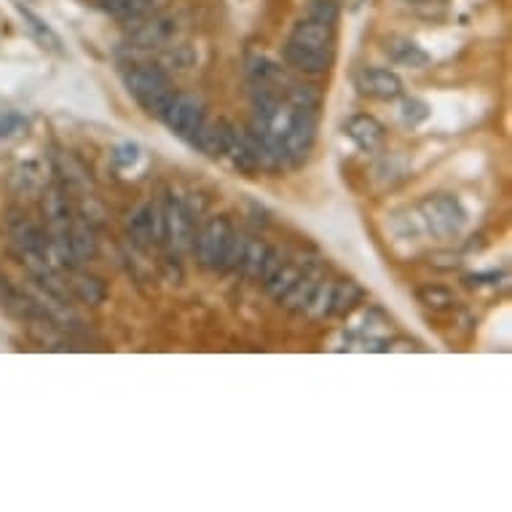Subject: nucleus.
<instances>
[{"mask_svg":"<svg viewBox=\"0 0 512 512\" xmlns=\"http://www.w3.org/2000/svg\"><path fill=\"white\" fill-rule=\"evenodd\" d=\"M9 236H11V247H14V252H17L19 258L27 263V269L33 271L43 285H54L49 236L43 234L41 228L33 226V223L25 218L9 220Z\"/></svg>","mask_w":512,"mask_h":512,"instance_id":"f257e3e1","label":"nucleus"},{"mask_svg":"<svg viewBox=\"0 0 512 512\" xmlns=\"http://www.w3.org/2000/svg\"><path fill=\"white\" fill-rule=\"evenodd\" d=\"M290 118H287L285 132H282V148H285L287 164L301 167L306 164L317 140V102H293L290 100Z\"/></svg>","mask_w":512,"mask_h":512,"instance_id":"f03ea898","label":"nucleus"},{"mask_svg":"<svg viewBox=\"0 0 512 512\" xmlns=\"http://www.w3.org/2000/svg\"><path fill=\"white\" fill-rule=\"evenodd\" d=\"M126 89L135 97L137 105L153 118L164 116V110L175 97V86L169 81V76L161 68L153 65H140L126 73Z\"/></svg>","mask_w":512,"mask_h":512,"instance_id":"7ed1b4c3","label":"nucleus"},{"mask_svg":"<svg viewBox=\"0 0 512 512\" xmlns=\"http://www.w3.org/2000/svg\"><path fill=\"white\" fill-rule=\"evenodd\" d=\"M234 239V226L228 218H210L194 239V252L199 266L207 271H226L228 250Z\"/></svg>","mask_w":512,"mask_h":512,"instance_id":"20e7f679","label":"nucleus"},{"mask_svg":"<svg viewBox=\"0 0 512 512\" xmlns=\"http://www.w3.org/2000/svg\"><path fill=\"white\" fill-rule=\"evenodd\" d=\"M421 218H424L429 231L440 239H454L467 226V212H464L462 202L448 194L427 196L421 202Z\"/></svg>","mask_w":512,"mask_h":512,"instance_id":"39448f33","label":"nucleus"},{"mask_svg":"<svg viewBox=\"0 0 512 512\" xmlns=\"http://www.w3.org/2000/svg\"><path fill=\"white\" fill-rule=\"evenodd\" d=\"M161 121L167 124V129L175 137L185 140V143H191L196 137V132L202 129L204 121H207V113H204V102L196 97V94L188 92H177L172 97V102L164 110V116Z\"/></svg>","mask_w":512,"mask_h":512,"instance_id":"423d86ee","label":"nucleus"},{"mask_svg":"<svg viewBox=\"0 0 512 512\" xmlns=\"http://www.w3.org/2000/svg\"><path fill=\"white\" fill-rule=\"evenodd\" d=\"M271 247L261 239H255L250 234H239L234 231V239H231V250H228V261L226 269L242 271L244 277L250 279H261L263 269L271 258Z\"/></svg>","mask_w":512,"mask_h":512,"instance_id":"0eeeda50","label":"nucleus"},{"mask_svg":"<svg viewBox=\"0 0 512 512\" xmlns=\"http://www.w3.org/2000/svg\"><path fill=\"white\" fill-rule=\"evenodd\" d=\"M161 218H164V244H169L175 255H183V252L194 250V212L172 196V199H167V204L161 207Z\"/></svg>","mask_w":512,"mask_h":512,"instance_id":"6e6552de","label":"nucleus"},{"mask_svg":"<svg viewBox=\"0 0 512 512\" xmlns=\"http://www.w3.org/2000/svg\"><path fill=\"white\" fill-rule=\"evenodd\" d=\"M129 239L137 250L151 252L156 244H164V218H161V207L156 204H140L126 223Z\"/></svg>","mask_w":512,"mask_h":512,"instance_id":"1a4fd4ad","label":"nucleus"},{"mask_svg":"<svg viewBox=\"0 0 512 512\" xmlns=\"http://www.w3.org/2000/svg\"><path fill=\"white\" fill-rule=\"evenodd\" d=\"M354 86H357V92L362 97L378 102H392L403 94V81H400V76H397L395 70L387 68H362L357 73Z\"/></svg>","mask_w":512,"mask_h":512,"instance_id":"9d476101","label":"nucleus"},{"mask_svg":"<svg viewBox=\"0 0 512 512\" xmlns=\"http://www.w3.org/2000/svg\"><path fill=\"white\" fill-rule=\"evenodd\" d=\"M287 43L314 51H333V43H336V25H333V22H325V19L303 14V19L295 22L293 33H290Z\"/></svg>","mask_w":512,"mask_h":512,"instance_id":"9b49d317","label":"nucleus"},{"mask_svg":"<svg viewBox=\"0 0 512 512\" xmlns=\"http://www.w3.org/2000/svg\"><path fill=\"white\" fill-rule=\"evenodd\" d=\"M285 62L287 68L298 70L303 76H325L333 65V51H314L285 43Z\"/></svg>","mask_w":512,"mask_h":512,"instance_id":"f8f14e48","label":"nucleus"},{"mask_svg":"<svg viewBox=\"0 0 512 512\" xmlns=\"http://www.w3.org/2000/svg\"><path fill=\"white\" fill-rule=\"evenodd\" d=\"M344 132L349 135V140L365 153H373L378 145L384 143V126L378 124V118L368 116V113H357V116L349 118L344 126Z\"/></svg>","mask_w":512,"mask_h":512,"instance_id":"ddd939ff","label":"nucleus"},{"mask_svg":"<svg viewBox=\"0 0 512 512\" xmlns=\"http://www.w3.org/2000/svg\"><path fill=\"white\" fill-rule=\"evenodd\" d=\"M387 57L395 62L397 68L421 70L429 65V54L411 38H392L387 43Z\"/></svg>","mask_w":512,"mask_h":512,"instance_id":"4468645a","label":"nucleus"},{"mask_svg":"<svg viewBox=\"0 0 512 512\" xmlns=\"http://www.w3.org/2000/svg\"><path fill=\"white\" fill-rule=\"evenodd\" d=\"M362 301V287L352 279H341L330 287V311L328 317H346L352 314L354 306Z\"/></svg>","mask_w":512,"mask_h":512,"instance_id":"2eb2a0df","label":"nucleus"},{"mask_svg":"<svg viewBox=\"0 0 512 512\" xmlns=\"http://www.w3.org/2000/svg\"><path fill=\"white\" fill-rule=\"evenodd\" d=\"M17 11H19V17L25 19V27L30 30V35H33L35 41L41 43L43 49L54 51V54H65V49H62V38L51 30V25L46 22V19L38 17L35 11L25 9L22 3H17Z\"/></svg>","mask_w":512,"mask_h":512,"instance_id":"dca6fc26","label":"nucleus"},{"mask_svg":"<svg viewBox=\"0 0 512 512\" xmlns=\"http://www.w3.org/2000/svg\"><path fill=\"white\" fill-rule=\"evenodd\" d=\"M97 9L116 19H126V22H137L151 11L153 0H94Z\"/></svg>","mask_w":512,"mask_h":512,"instance_id":"f3484780","label":"nucleus"},{"mask_svg":"<svg viewBox=\"0 0 512 512\" xmlns=\"http://www.w3.org/2000/svg\"><path fill=\"white\" fill-rule=\"evenodd\" d=\"M68 239H70V250H73L76 258H92L94 250H97L92 228L86 226L84 220H70Z\"/></svg>","mask_w":512,"mask_h":512,"instance_id":"a211bd4d","label":"nucleus"},{"mask_svg":"<svg viewBox=\"0 0 512 512\" xmlns=\"http://www.w3.org/2000/svg\"><path fill=\"white\" fill-rule=\"evenodd\" d=\"M419 301L432 311H448L456 306V295L448 287L440 285H427L419 290Z\"/></svg>","mask_w":512,"mask_h":512,"instance_id":"6ab92c4d","label":"nucleus"},{"mask_svg":"<svg viewBox=\"0 0 512 512\" xmlns=\"http://www.w3.org/2000/svg\"><path fill=\"white\" fill-rule=\"evenodd\" d=\"M22 129H27V118L14 110H3L0 113V140H9V137L19 135Z\"/></svg>","mask_w":512,"mask_h":512,"instance_id":"aec40b11","label":"nucleus"},{"mask_svg":"<svg viewBox=\"0 0 512 512\" xmlns=\"http://www.w3.org/2000/svg\"><path fill=\"white\" fill-rule=\"evenodd\" d=\"M400 116H403V124L405 126H419L421 121H427L429 118V108H427V102H421V100H405L403 102V110H400Z\"/></svg>","mask_w":512,"mask_h":512,"instance_id":"412c9836","label":"nucleus"},{"mask_svg":"<svg viewBox=\"0 0 512 512\" xmlns=\"http://www.w3.org/2000/svg\"><path fill=\"white\" fill-rule=\"evenodd\" d=\"M140 159V148L135 143H121L113 148V164L118 169H132Z\"/></svg>","mask_w":512,"mask_h":512,"instance_id":"4be33fe9","label":"nucleus"},{"mask_svg":"<svg viewBox=\"0 0 512 512\" xmlns=\"http://www.w3.org/2000/svg\"><path fill=\"white\" fill-rule=\"evenodd\" d=\"M76 290L86 303H100L105 298V287L97 279H78Z\"/></svg>","mask_w":512,"mask_h":512,"instance_id":"5701e85b","label":"nucleus"}]
</instances>
